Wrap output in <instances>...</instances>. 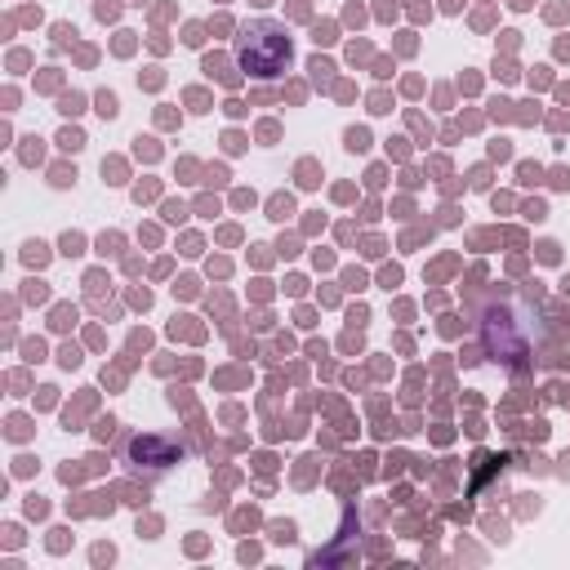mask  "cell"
<instances>
[{"mask_svg":"<svg viewBox=\"0 0 570 570\" xmlns=\"http://www.w3.org/2000/svg\"><path fill=\"white\" fill-rule=\"evenodd\" d=\"M232 53H236V67L254 80H276L289 58H294V45H289V31L272 18H249L236 40H232Z\"/></svg>","mask_w":570,"mask_h":570,"instance_id":"obj_1","label":"cell"}]
</instances>
